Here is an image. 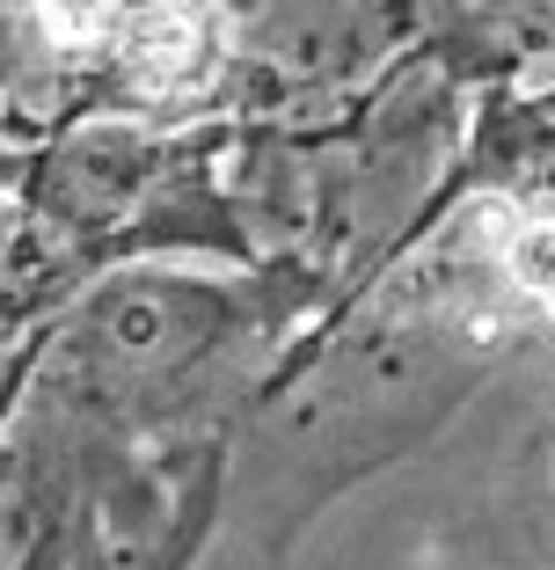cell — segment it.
<instances>
[{
    "instance_id": "1",
    "label": "cell",
    "mask_w": 555,
    "mask_h": 570,
    "mask_svg": "<svg viewBox=\"0 0 555 570\" xmlns=\"http://www.w3.org/2000/svg\"><path fill=\"white\" fill-rule=\"evenodd\" d=\"M235 37L227 118H329L424 45L432 0H219Z\"/></svg>"
},
{
    "instance_id": "2",
    "label": "cell",
    "mask_w": 555,
    "mask_h": 570,
    "mask_svg": "<svg viewBox=\"0 0 555 570\" xmlns=\"http://www.w3.org/2000/svg\"><path fill=\"white\" fill-rule=\"evenodd\" d=\"M424 51L468 96L555 67V0H432Z\"/></svg>"
},
{
    "instance_id": "3",
    "label": "cell",
    "mask_w": 555,
    "mask_h": 570,
    "mask_svg": "<svg viewBox=\"0 0 555 570\" xmlns=\"http://www.w3.org/2000/svg\"><path fill=\"white\" fill-rule=\"evenodd\" d=\"M541 190H555V161H548V168H541Z\"/></svg>"
}]
</instances>
